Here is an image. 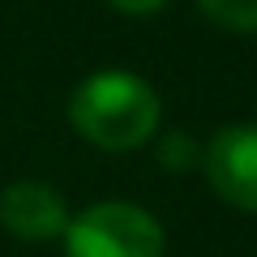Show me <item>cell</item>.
<instances>
[{"instance_id":"cell-7","label":"cell","mask_w":257,"mask_h":257,"mask_svg":"<svg viewBox=\"0 0 257 257\" xmlns=\"http://www.w3.org/2000/svg\"><path fill=\"white\" fill-rule=\"evenodd\" d=\"M107 5H116L120 13H155V9H163L167 0H107Z\"/></svg>"},{"instance_id":"cell-5","label":"cell","mask_w":257,"mask_h":257,"mask_svg":"<svg viewBox=\"0 0 257 257\" xmlns=\"http://www.w3.org/2000/svg\"><path fill=\"white\" fill-rule=\"evenodd\" d=\"M197 5L210 22L227 30H244V35L257 30V0H197Z\"/></svg>"},{"instance_id":"cell-6","label":"cell","mask_w":257,"mask_h":257,"mask_svg":"<svg viewBox=\"0 0 257 257\" xmlns=\"http://www.w3.org/2000/svg\"><path fill=\"white\" fill-rule=\"evenodd\" d=\"M159 159H163L167 172H189V167L202 163V146H197L189 133H167L163 146H159Z\"/></svg>"},{"instance_id":"cell-4","label":"cell","mask_w":257,"mask_h":257,"mask_svg":"<svg viewBox=\"0 0 257 257\" xmlns=\"http://www.w3.org/2000/svg\"><path fill=\"white\" fill-rule=\"evenodd\" d=\"M0 227L18 240H56L69 227L64 197L43 180H13L0 189Z\"/></svg>"},{"instance_id":"cell-3","label":"cell","mask_w":257,"mask_h":257,"mask_svg":"<svg viewBox=\"0 0 257 257\" xmlns=\"http://www.w3.org/2000/svg\"><path fill=\"white\" fill-rule=\"evenodd\" d=\"M202 172L227 206L257 210V124H223L202 146Z\"/></svg>"},{"instance_id":"cell-2","label":"cell","mask_w":257,"mask_h":257,"mask_svg":"<svg viewBox=\"0 0 257 257\" xmlns=\"http://www.w3.org/2000/svg\"><path fill=\"white\" fill-rule=\"evenodd\" d=\"M64 257H163V227L128 202H99L69 219Z\"/></svg>"},{"instance_id":"cell-1","label":"cell","mask_w":257,"mask_h":257,"mask_svg":"<svg viewBox=\"0 0 257 257\" xmlns=\"http://www.w3.org/2000/svg\"><path fill=\"white\" fill-rule=\"evenodd\" d=\"M69 120L86 142L103 150H133L159 128V94L138 73L107 69L73 90Z\"/></svg>"}]
</instances>
